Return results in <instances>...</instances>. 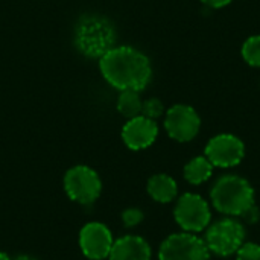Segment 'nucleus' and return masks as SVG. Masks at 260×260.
Here are the masks:
<instances>
[{
    "label": "nucleus",
    "instance_id": "f257e3e1",
    "mask_svg": "<svg viewBox=\"0 0 260 260\" xmlns=\"http://www.w3.org/2000/svg\"><path fill=\"white\" fill-rule=\"evenodd\" d=\"M101 73L114 88L142 91L152 78L149 58L131 46L113 47L99 59Z\"/></svg>",
    "mask_w": 260,
    "mask_h": 260
},
{
    "label": "nucleus",
    "instance_id": "f03ea898",
    "mask_svg": "<svg viewBox=\"0 0 260 260\" xmlns=\"http://www.w3.org/2000/svg\"><path fill=\"white\" fill-rule=\"evenodd\" d=\"M253 186L239 175L219 177L212 190L210 200L213 207L225 216H242L251 206H254Z\"/></svg>",
    "mask_w": 260,
    "mask_h": 260
},
{
    "label": "nucleus",
    "instance_id": "7ed1b4c3",
    "mask_svg": "<svg viewBox=\"0 0 260 260\" xmlns=\"http://www.w3.org/2000/svg\"><path fill=\"white\" fill-rule=\"evenodd\" d=\"M76 49L88 58H102L116 43V29L110 20L101 15H84L75 27Z\"/></svg>",
    "mask_w": 260,
    "mask_h": 260
},
{
    "label": "nucleus",
    "instance_id": "20e7f679",
    "mask_svg": "<svg viewBox=\"0 0 260 260\" xmlns=\"http://www.w3.org/2000/svg\"><path fill=\"white\" fill-rule=\"evenodd\" d=\"M245 227L232 216L219 219L206 229L204 242L210 251L218 257H229L238 253L245 242Z\"/></svg>",
    "mask_w": 260,
    "mask_h": 260
},
{
    "label": "nucleus",
    "instance_id": "39448f33",
    "mask_svg": "<svg viewBox=\"0 0 260 260\" xmlns=\"http://www.w3.org/2000/svg\"><path fill=\"white\" fill-rule=\"evenodd\" d=\"M174 218L177 224L187 233L204 232L212 221V210L209 203L197 193H184L177 201Z\"/></svg>",
    "mask_w": 260,
    "mask_h": 260
},
{
    "label": "nucleus",
    "instance_id": "423d86ee",
    "mask_svg": "<svg viewBox=\"0 0 260 260\" xmlns=\"http://www.w3.org/2000/svg\"><path fill=\"white\" fill-rule=\"evenodd\" d=\"M158 260H210V251L204 239L183 232L174 233L161 242Z\"/></svg>",
    "mask_w": 260,
    "mask_h": 260
},
{
    "label": "nucleus",
    "instance_id": "0eeeda50",
    "mask_svg": "<svg viewBox=\"0 0 260 260\" xmlns=\"http://www.w3.org/2000/svg\"><path fill=\"white\" fill-rule=\"evenodd\" d=\"M64 189L70 200L79 204H91L99 198L102 183L96 171L79 165L66 172Z\"/></svg>",
    "mask_w": 260,
    "mask_h": 260
},
{
    "label": "nucleus",
    "instance_id": "6e6552de",
    "mask_svg": "<svg viewBox=\"0 0 260 260\" xmlns=\"http://www.w3.org/2000/svg\"><path fill=\"white\" fill-rule=\"evenodd\" d=\"M165 128L171 139L184 143L197 137L201 128V119L192 107L178 104L168 110L165 117Z\"/></svg>",
    "mask_w": 260,
    "mask_h": 260
},
{
    "label": "nucleus",
    "instance_id": "1a4fd4ad",
    "mask_svg": "<svg viewBox=\"0 0 260 260\" xmlns=\"http://www.w3.org/2000/svg\"><path fill=\"white\" fill-rule=\"evenodd\" d=\"M206 157L216 168L238 166L245 155V146L241 139L233 134H219L206 145Z\"/></svg>",
    "mask_w": 260,
    "mask_h": 260
},
{
    "label": "nucleus",
    "instance_id": "9d476101",
    "mask_svg": "<svg viewBox=\"0 0 260 260\" xmlns=\"http://www.w3.org/2000/svg\"><path fill=\"white\" fill-rule=\"evenodd\" d=\"M114 239L110 229L102 222H88L79 233V247L90 260H104L110 256Z\"/></svg>",
    "mask_w": 260,
    "mask_h": 260
},
{
    "label": "nucleus",
    "instance_id": "9b49d317",
    "mask_svg": "<svg viewBox=\"0 0 260 260\" xmlns=\"http://www.w3.org/2000/svg\"><path fill=\"white\" fill-rule=\"evenodd\" d=\"M158 136V126L155 120L145 116H137L128 119L122 128V139L125 145L133 151H140L149 148Z\"/></svg>",
    "mask_w": 260,
    "mask_h": 260
},
{
    "label": "nucleus",
    "instance_id": "f8f14e48",
    "mask_svg": "<svg viewBox=\"0 0 260 260\" xmlns=\"http://www.w3.org/2000/svg\"><path fill=\"white\" fill-rule=\"evenodd\" d=\"M151 257L149 244L140 236L128 235L114 241L108 260H151Z\"/></svg>",
    "mask_w": 260,
    "mask_h": 260
},
{
    "label": "nucleus",
    "instance_id": "ddd939ff",
    "mask_svg": "<svg viewBox=\"0 0 260 260\" xmlns=\"http://www.w3.org/2000/svg\"><path fill=\"white\" fill-rule=\"evenodd\" d=\"M148 193L149 197L161 204H168L177 198L178 193V184L177 181L166 175V174H157L152 175L148 181Z\"/></svg>",
    "mask_w": 260,
    "mask_h": 260
},
{
    "label": "nucleus",
    "instance_id": "4468645a",
    "mask_svg": "<svg viewBox=\"0 0 260 260\" xmlns=\"http://www.w3.org/2000/svg\"><path fill=\"white\" fill-rule=\"evenodd\" d=\"M213 165L207 160V157H195L184 166V178L187 183L193 186H200L210 180L213 174Z\"/></svg>",
    "mask_w": 260,
    "mask_h": 260
},
{
    "label": "nucleus",
    "instance_id": "2eb2a0df",
    "mask_svg": "<svg viewBox=\"0 0 260 260\" xmlns=\"http://www.w3.org/2000/svg\"><path fill=\"white\" fill-rule=\"evenodd\" d=\"M142 104L143 101L140 99L139 91L125 90L120 91V96L117 99V110L126 119H133L142 114Z\"/></svg>",
    "mask_w": 260,
    "mask_h": 260
},
{
    "label": "nucleus",
    "instance_id": "dca6fc26",
    "mask_svg": "<svg viewBox=\"0 0 260 260\" xmlns=\"http://www.w3.org/2000/svg\"><path fill=\"white\" fill-rule=\"evenodd\" d=\"M242 56L245 62L253 67H260V35L250 37L242 46Z\"/></svg>",
    "mask_w": 260,
    "mask_h": 260
},
{
    "label": "nucleus",
    "instance_id": "f3484780",
    "mask_svg": "<svg viewBox=\"0 0 260 260\" xmlns=\"http://www.w3.org/2000/svg\"><path fill=\"white\" fill-rule=\"evenodd\" d=\"M163 111H165L163 102L157 98H151L142 104V116H145L148 119L155 120L163 114Z\"/></svg>",
    "mask_w": 260,
    "mask_h": 260
},
{
    "label": "nucleus",
    "instance_id": "a211bd4d",
    "mask_svg": "<svg viewBox=\"0 0 260 260\" xmlns=\"http://www.w3.org/2000/svg\"><path fill=\"white\" fill-rule=\"evenodd\" d=\"M236 254V260H260V245L254 242H244Z\"/></svg>",
    "mask_w": 260,
    "mask_h": 260
},
{
    "label": "nucleus",
    "instance_id": "6ab92c4d",
    "mask_svg": "<svg viewBox=\"0 0 260 260\" xmlns=\"http://www.w3.org/2000/svg\"><path fill=\"white\" fill-rule=\"evenodd\" d=\"M122 221L125 224V227L128 229H133L136 225H139L142 221H143V212L139 210V209H126L123 213H122Z\"/></svg>",
    "mask_w": 260,
    "mask_h": 260
},
{
    "label": "nucleus",
    "instance_id": "aec40b11",
    "mask_svg": "<svg viewBox=\"0 0 260 260\" xmlns=\"http://www.w3.org/2000/svg\"><path fill=\"white\" fill-rule=\"evenodd\" d=\"M242 218H244V221L247 222V224H250V225H253V224H257L260 219V212L259 209L256 207V204L254 206H251L244 215H242Z\"/></svg>",
    "mask_w": 260,
    "mask_h": 260
},
{
    "label": "nucleus",
    "instance_id": "412c9836",
    "mask_svg": "<svg viewBox=\"0 0 260 260\" xmlns=\"http://www.w3.org/2000/svg\"><path fill=\"white\" fill-rule=\"evenodd\" d=\"M204 5H207L209 8H213V9H219V8H224L227 5H230L233 0H201Z\"/></svg>",
    "mask_w": 260,
    "mask_h": 260
},
{
    "label": "nucleus",
    "instance_id": "4be33fe9",
    "mask_svg": "<svg viewBox=\"0 0 260 260\" xmlns=\"http://www.w3.org/2000/svg\"><path fill=\"white\" fill-rule=\"evenodd\" d=\"M14 260H35V259H32V257H29V256H18L17 259H14Z\"/></svg>",
    "mask_w": 260,
    "mask_h": 260
},
{
    "label": "nucleus",
    "instance_id": "5701e85b",
    "mask_svg": "<svg viewBox=\"0 0 260 260\" xmlns=\"http://www.w3.org/2000/svg\"><path fill=\"white\" fill-rule=\"evenodd\" d=\"M0 260H11L5 253H0Z\"/></svg>",
    "mask_w": 260,
    "mask_h": 260
}]
</instances>
